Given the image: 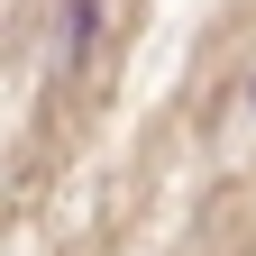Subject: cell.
<instances>
[{
	"mask_svg": "<svg viewBox=\"0 0 256 256\" xmlns=\"http://www.w3.org/2000/svg\"><path fill=\"white\" fill-rule=\"evenodd\" d=\"M247 101H256V82H247Z\"/></svg>",
	"mask_w": 256,
	"mask_h": 256,
	"instance_id": "cell-1",
	"label": "cell"
}]
</instances>
